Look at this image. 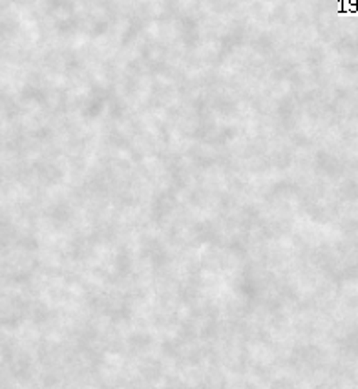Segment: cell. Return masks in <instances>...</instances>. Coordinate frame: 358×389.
<instances>
[{
    "label": "cell",
    "mask_w": 358,
    "mask_h": 389,
    "mask_svg": "<svg viewBox=\"0 0 358 389\" xmlns=\"http://www.w3.org/2000/svg\"><path fill=\"white\" fill-rule=\"evenodd\" d=\"M349 6H351V8H349V11H351V13H357V11H358V0H349Z\"/></svg>",
    "instance_id": "6da1fadb"
}]
</instances>
